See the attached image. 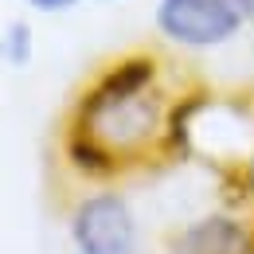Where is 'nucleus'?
I'll use <instances>...</instances> for the list:
<instances>
[{"label":"nucleus","instance_id":"obj_3","mask_svg":"<svg viewBox=\"0 0 254 254\" xmlns=\"http://www.w3.org/2000/svg\"><path fill=\"white\" fill-rule=\"evenodd\" d=\"M66 231L74 254H141L137 215L118 191L82 195L70 211Z\"/></svg>","mask_w":254,"mask_h":254},{"label":"nucleus","instance_id":"obj_1","mask_svg":"<svg viewBox=\"0 0 254 254\" xmlns=\"http://www.w3.org/2000/svg\"><path fill=\"white\" fill-rule=\"evenodd\" d=\"M153 82H157L153 55H129L122 63H114L82 94L70 137L90 141L118 172L122 160L141 153L160 129L164 114H160V98Z\"/></svg>","mask_w":254,"mask_h":254},{"label":"nucleus","instance_id":"obj_2","mask_svg":"<svg viewBox=\"0 0 254 254\" xmlns=\"http://www.w3.org/2000/svg\"><path fill=\"white\" fill-rule=\"evenodd\" d=\"M153 20L180 47H219L254 20V0H160Z\"/></svg>","mask_w":254,"mask_h":254},{"label":"nucleus","instance_id":"obj_6","mask_svg":"<svg viewBox=\"0 0 254 254\" xmlns=\"http://www.w3.org/2000/svg\"><path fill=\"white\" fill-rule=\"evenodd\" d=\"M35 12H66L70 4H78V0H28Z\"/></svg>","mask_w":254,"mask_h":254},{"label":"nucleus","instance_id":"obj_4","mask_svg":"<svg viewBox=\"0 0 254 254\" xmlns=\"http://www.w3.org/2000/svg\"><path fill=\"white\" fill-rule=\"evenodd\" d=\"M168 254H254V223L231 211H207L168 239Z\"/></svg>","mask_w":254,"mask_h":254},{"label":"nucleus","instance_id":"obj_5","mask_svg":"<svg viewBox=\"0 0 254 254\" xmlns=\"http://www.w3.org/2000/svg\"><path fill=\"white\" fill-rule=\"evenodd\" d=\"M4 59L12 66H24L28 59H32V28L28 24H8L4 28Z\"/></svg>","mask_w":254,"mask_h":254}]
</instances>
